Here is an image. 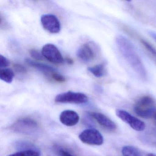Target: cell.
<instances>
[{
  "label": "cell",
  "instance_id": "1",
  "mask_svg": "<svg viewBox=\"0 0 156 156\" xmlns=\"http://www.w3.org/2000/svg\"><path fill=\"white\" fill-rule=\"evenodd\" d=\"M117 47L123 58L132 70L143 81L147 80V73L139 55L127 39L121 35L116 37Z\"/></svg>",
  "mask_w": 156,
  "mask_h": 156
},
{
  "label": "cell",
  "instance_id": "2",
  "mask_svg": "<svg viewBox=\"0 0 156 156\" xmlns=\"http://www.w3.org/2000/svg\"><path fill=\"white\" fill-rule=\"evenodd\" d=\"M134 110L140 117L145 119L152 117L156 112L154 99L149 96L142 97L135 104Z\"/></svg>",
  "mask_w": 156,
  "mask_h": 156
},
{
  "label": "cell",
  "instance_id": "3",
  "mask_svg": "<svg viewBox=\"0 0 156 156\" xmlns=\"http://www.w3.org/2000/svg\"><path fill=\"white\" fill-rule=\"evenodd\" d=\"M39 127V124L36 120L30 118H24L13 124L11 129L17 133L31 134L36 132Z\"/></svg>",
  "mask_w": 156,
  "mask_h": 156
},
{
  "label": "cell",
  "instance_id": "4",
  "mask_svg": "<svg viewBox=\"0 0 156 156\" xmlns=\"http://www.w3.org/2000/svg\"><path fill=\"white\" fill-rule=\"evenodd\" d=\"M55 101L59 103L82 104L87 102L88 98L83 93L69 91L57 95L55 97Z\"/></svg>",
  "mask_w": 156,
  "mask_h": 156
},
{
  "label": "cell",
  "instance_id": "5",
  "mask_svg": "<svg viewBox=\"0 0 156 156\" xmlns=\"http://www.w3.org/2000/svg\"><path fill=\"white\" fill-rule=\"evenodd\" d=\"M79 138L82 142L87 145L100 146L104 143L102 134L95 129H88L82 131Z\"/></svg>",
  "mask_w": 156,
  "mask_h": 156
},
{
  "label": "cell",
  "instance_id": "6",
  "mask_svg": "<svg viewBox=\"0 0 156 156\" xmlns=\"http://www.w3.org/2000/svg\"><path fill=\"white\" fill-rule=\"evenodd\" d=\"M117 116L121 120L128 124L134 130L141 131L145 128V124L143 121L138 119L124 110L118 109L116 111Z\"/></svg>",
  "mask_w": 156,
  "mask_h": 156
},
{
  "label": "cell",
  "instance_id": "7",
  "mask_svg": "<svg viewBox=\"0 0 156 156\" xmlns=\"http://www.w3.org/2000/svg\"><path fill=\"white\" fill-rule=\"evenodd\" d=\"M42 55L49 62L54 64H61L63 58L58 48L51 44H47L43 47Z\"/></svg>",
  "mask_w": 156,
  "mask_h": 156
},
{
  "label": "cell",
  "instance_id": "8",
  "mask_svg": "<svg viewBox=\"0 0 156 156\" xmlns=\"http://www.w3.org/2000/svg\"><path fill=\"white\" fill-rule=\"evenodd\" d=\"M41 22L43 28L51 33H58L61 30V23L55 15L44 14L41 18Z\"/></svg>",
  "mask_w": 156,
  "mask_h": 156
},
{
  "label": "cell",
  "instance_id": "9",
  "mask_svg": "<svg viewBox=\"0 0 156 156\" xmlns=\"http://www.w3.org/2000/svg\"><path fill=\"white\" fill-rule=\"evenodd\" d=\"M80 119L78 114L75 111L71 110H64L60 116V120L62 124L67 126H75Z\"/></svg>",
  "mask_w": 156,
  "mask_h": 156
},
{
  "label": "cell",
  "instance_id": "10",
  "mask_svg": "<svg viewBox=\"0 0 156 156\" xmlns=\"http://www.w3.org/2000/svg\"><path fill=\"white\" fill-rule=\"evenodd\" d=\"M76 55L79 59L85 62H91L95 56L94 49L88 43L82 45L77 50Z\"/></svg>",
  "mask_w": 156,
  "mask_h": 156
},
{
  "label": "cell",
  "instance_id": "11",
  "mask_svg": "<svg viewBox=\"0 0 156 156\" xmlns=\"http://www.w3.org/2000/svg\"><path fill=\"white\" fill-rule=\"evenodd\" d=\"M90 115L103 127L109 130H114L116 128L115 123L104 114L97 112L89 113Z\"/></svg>",
  "mask_w": 156,
  "mask_h": 156
},
{
  "label": "cell",
  "instance_id": "12",
  "mask_svg": "<svg viewBox=\"0 0 156 156\" xmlns=\"http://www.w3.org/2000/svg\"><path fill=\"white\" fill-rule=\"evenodd\" d=\"M25 62L29 65L30 66L32 67H34L36 69H38L42 73H44L46 75H49L51 76L53 73L56 72L55 69L49 66L40 63L36 62L33 61L30 59H26Z\"/></svg>",
  "mask_w": 156,
  "mask_h": 156
},
{
  "label": "cell",
  "instance_id": "13",
  "mask_svg": "<svg viewBox=\"0 0 156 156\" xmlns=\"http://www.w3.org/2000/svg\"><path fill=\"white\" fill-rule=\"evenodd\" d=\"M139 40L140 43L143 45L144 48L146 49L149 54L152 58L154 62L156 63V49L151 45L147 40L141 38L140 36H139L137 38Z\"/></svg>",
  "mask_w": 156,
  "mask_h": 156
},
{
  "label": "cell",
  "instance_id": "14",
  "mask_svg": "<svg viewBox=\"0 0 156 156\" xmlns=\"http://www.w3.org/2000/svg\"><path fill=\"white\" fill-rule=\"evenodd\" d=\"M88 70L93 75L98 78L103 77L106 74L105 66L103 63L88 67Z\"/></svg>",
  "mask_w": 156,
  "mask_h": 156
},
{
  "label": "cell",
  "instance_id": "15",
  "mask_svg": "<svg viewBox=\"0 0 156 156\" xmlns=\"http://www.w3.org/2000/svg\"><path fill=\"white\" fill-rule=\"evenodd\" d=\"M14 76V73L11 69L5 68L0 71V78L8 83H10L12 82Z\"/></svg>",
  "mask_w": 156,
  "mask_h": 156
},
{
  "label": "cell",
  "instance_id": "16",
  "mask_svg": "<svg viewBox=\"0 0 156 156\" xmlns=\"http://www.w3.org/2000/svg\"><path fill=\"white\" fill-rule=\"evenodd\" d=\"M123 156H141L138 150L132 146H125L122 149Z\"/></svg>",
  "mask_w": 156,
  "mask_h": 156
},
{
  "label": "cell",
  "instance_id": "17",
  "mask_svg": "<svg viewBox=\"0 0 156 156\" xmlns=\"http://www.w3.org/2000/svg\"><path fill=\"white\" fill-rule=\"evenodd\" d=\"M40 151L34 149H28L10 154L7 156H41Z\"/></svg>",
  "mask_w": 156,
  "mask_h": 156
},
{
  "label": "cell",
  "instance_id": "18",
  "mask_svg": "<svg viewBox=\"0 0 156 156\" xmlns=\"http://www.w3.org/2000/svg\"><path fill=\"white\" fill-rule=\"evenodd\" d=\"M51 76L54 80L59 83H63L66 81L65 77L56 72L53 73Z\"/></svg>",
  "mask_w": 156,
  "mask_h": 156
},
{
  "label": "cell",
  "instance_id": "19",
  "mask_svg": "<svg viewBox=\"0 0 156 156\" xmlns=\"http://www.w3.org/2000/svg\"><path fill=\"white\" fill-rule=\"evenodd\" d=\"M30 54L33 58L37 60H43V56L41 55L38 51L35 50H31L30 51Z\"/></svg>",
  "mask_w": 156,
  "mask_h": 156
},
{
  "label": "cell",
  "instance_id": "20",
  "mask_svg": "<svg viewBox=\"0 0 156 156\" xmlns=\"http://www.w3.org/2000/svg\"><path fill=\"white\" fill-rule=\"evenodd\" d=\"M10 65L9 59L2 55H0V67H6Z\"/></svg>",
  "mask_w": 156,
  "mask_h": 156
},
{
  "label": "cell",
  "instance_id": "21",
  "mask_svg": "<svg viewBox=\"0 0 156 156\" xmlns=\"http://www.w3.org/2000/svg\"><path fill=\"white\" fill-rule=\"evenodd\" d=\"M14 68L15 71L18 73H25L27 72L26 68L20 64H16L14 65Z\"/></svg>",
  "mask_w": 156,
  "mask_h": 156
},
{
  "label": "cell",
  "instance_id": "22",
  "mask_svg": "<svg viewBox=\"0 0 156 156\" xmlns=\"http://www.w3.org/2000/svg\"><path fill=\"white\" fill-rule=\"evenodd\" d=\"M60 156H74L71 153L64 150H60L58 151Z\"/></svg>",
  "mask_w": 156,
  "mask_h": 156
},
{
  "label": "cell",
  "instance_id": "23",
  "mask_svg": "<svg viewBox=\"0 0 156 156\" xmlns=\"http://www.w3.org/2000/svg\"><path fill=\"white\" fill-rule=\"evenodd\" d=\"M149 34L151 36V38H153L155 41L156 42V32L152 31H149L148 32Z\"/></svg>",
  "mask_w": 156,
  "mask_h": 156
},
{
  "label": "cell",
  "instance_id": "24",
  "mask_svg": "<svg viewBox=\"0 0 156 156\" xmlns=\"http://www.w3.org/2000/svg\"><path fill=\"white\" fill-rule=\"evenodd\" d=\"M66 62H67L69 64L72 65L73 63V60H72V59H71V58H66Z\"/></svg>",
  "mask_w": 156,
  "mask_h": 156
},
{
  "label": "cell",
  "instance_id": "25",
  "mask_svg": "<svg viewBox=\"0 0 156 156\" xmlns=\"http://www.w3.org/2000/svg\"><path fill=\"white\" fill-rule=\"evenodd\" d=\"M153 120H154V123L155 124V126H156V111L153 115Z\"/></svg>",
  "mask_w": 156,
  "mask_h": 156
},
{
  "label": "cell",
  "instance_id": "26",
  "mask_svg": "<svg viewBox=\"0 0 156 156\" xmlns=\"http://www.w3.org/2000/svg\"><path fill=\"white\" fill-rule=\"evenodd\" d=\"M147 156H156V155L155 154H152V153H150V154H148Z\"/></svg>",
  "mask_w": 156,
  "mask_h": 156
}]
</instances>
